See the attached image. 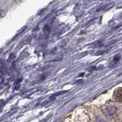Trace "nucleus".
Here are the masks:
<instances>
[{
    "instance_id": "1",
    "label": "nucleus",
    "mask_w": 122,
    "mask_h": 122,
    "mask_svg": "<svg viewBox=\"0 0 122 122\" xmlns=\"http://www.w3.org/2000/svg\"><path fill=\"white\" fill-rule=\"evenodd\" d=\"M102 112L103 114L108 117H112L116 114V108L113 106L107 105L102 108Z\"/></svg>"
},
{
    "instance_id": "2",
    "label": "nucleus",
    "mask_w": 122,
    "mask_h": 122,
    "mask_svg": "<svg viewBox=\"0 0 122 122\" xmlns=\"http://www.w3.org/2000/svg\"><path fill=\"white\" fill-rule=\"evenodd\" d=\"M114 98L116 101L122 102V88H119L114 92Z\"/></svg>"
},
{
    "instance_id": "3",
    "label": "nucleus",
    "mask_w": 122,
    "mask_h": 122,
    "mask_svg": "<svg viewBox=\"0 0 122 122\" xmlns=\"http://www.w3.org/2000/svg\"><path fill=\"white\" fill-rule=\"evenodd\" d=\"M96 122H108V121L105 120L104 118H102V117H98L96 119Z\"/></svg>"
}]
</instances>
